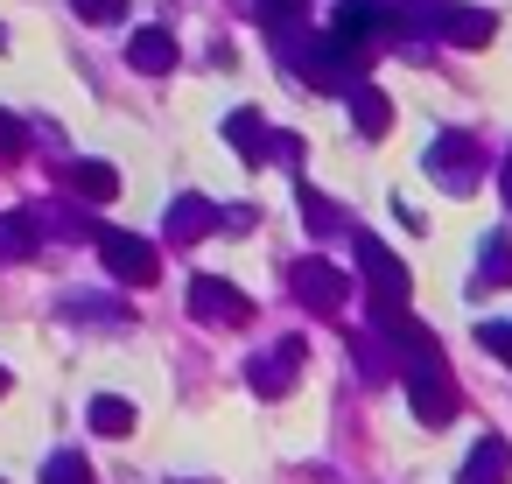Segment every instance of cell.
<instances>
[{
  "instance_id": "cell-1",
  "label": "cell",
  "mask_w": 512,
  "mask_h": 484,
  "mask_svg": "<svg viewBox=\"0 0 512 484\" xmlns=\"http://www.w3.org/2000/svg\"><path fill=\"white\" fill-rule=\"evenodd\" d=\"M386 22L400 29H421L435 43H463V50H484L498 15L491 8H470V0H386Z\"/></svg>"
},
{
  "instance_id": "cell-2",
  "label": "cell",
  "mask_w": 512,
  "mask_h": 484,
  "mask_svg": "<svg viewBox=\"0 0 512 484\" xmlns=\"http://www.w3.org/2000/svg\"><path fill=\"white\" fill-rule=\"evenodd\" d=\"M400 386H407V407H414L421 428H449V421H456V379L442 372V358L400 365Z\"/></svg>"
},
{
  "instance_id": "cell-3",
  "label": "cell",
  "mask_w": 512,
  "mask_h": 484,
  "mask_svg": "<svg viewBox=\"0 0 512 484\" xmlns=\"http://www.w3.org/2000/svg\"><path fill=\"white\" fill-rule=\"evenodd\" d=\"M99 260H106V274L120 288H155L162 281V253L148 239H134V232H99Z\"/></svg>"
},
{
  "instance_id": "cell-4",
  "label": "cell",
  "mask_w": 512,
  "mask_h": 484,
  "mask_svg": "<svg viewBox=\"0 0 512 484\" xmlns=\"http://www.w3.org/2000/svg\"><path fill=\"white\" fill-rule=\"evenodd\" d=\"M351 260H358V274L372 281V295H386V302H407V295H414L407 260H400L393 246H379L372 232H351Z\"/></svg>"
},
{
  "instance_id": "cell-5",
  "label": "cell",
  "mask_w": 512,
  "mask_h": 484,
  "mask_svg": "<svg viewBox=\"0 0 512 484\" xmlns=\"http://www.w3.org/2000/svg\"><path fill=\"white\" fill-rule=\"evenodd\" d=\"M190 316L211 323V330H239V323H253V295L232 288V281H218V274H197L190 281Z\"/></svg>"
},
{
  "instance_id": "cell-6",
  "label": "cell",
  "mask_w": 512,
  "mask_h": 484,
  "mask_svg": "<svg viewBox=\"0 0 512 484\" xmlns=\"http://www.w3.org/2000/svg\"><path fill=\"white\" fill-rule=\"evenodd\" d=\"M302 358H309V344H302V337H281V344H267L260 358H246V386H253L260 400H281V393L295 386Z\"/></svg>"
},
{
  "instance_id": "cell-7",
  "label": "cell",
  "mask_w": 512,
  "mask_h": 484,
  "mask_svg": "<svg viewBox=\"0 0 512 484\" xmlns=\"http://www.w3.org/2000/svg\"><path fill=\"white\" fill-rule=\"evenodd\" d=\"M288 288L316 309V316H344V274L323 260V253H309V260H295L288 267Z\"/></svg>"
},
{
  "instance_id": "cell-8",
  "label": "cell",
  "mask_w": 512,
  "mask_h": 484,
  "mask_svg": "<svg viewBox=\"0 0 512 484\" xmlns=\"http://www.w3.org/2000/svg\"><path fill=\"white\" fill-rule=\"evenodd\" d=\"M421 162H428V176H435L442 190H470V183H477V169H484V155H477V141H470V134H442Z\"/></svg>"
},
{
  "instance_id": "cell-9",
  "label": "cell",
  "mask_w": 512,
  "mask_h": 484,
  "mask_svg": "<svg viewBox=\"0 0 512 484\" xmlns=\"http://www.w3.org/2000/svg\"><path fill=\"white\" fill-rule=\"evenodd\" d=\"M162 232H169V246H197V239H211V232H218V211H211V197L183 190V197L162 211Z\"/></svg>"
},
{
  "instance_id": "cell-10",
  "label": "cell",
  "mask_w": 512,
  "mask_h": 484,
  "mask_svg": "<svg viewBox=\"0 0 512 484\" xmlns=\"http://www.w3.org/2000/svg\"><path fill=\"white\" fill-rule=\"evenodd\" d=\"M64 190H71L78 204H113V197H120V169H113V162H92V155H71V162H64Z\"/></svg>"
},
{
  "instance_id": "cell-11",
  "label": "cell",
  "mask_w": 512,
  "mask_h": 484,
  "mask_svg": "<svg viewBox=\"0 0 512 484\" xmlns=\"http://www.w3.org/2000/svg\"><path fill=\"white\" fill-rule=\"evenodd\" d=\"M344 106H351V127H358V141H379V134L393 127V99H386L372 78H358V85L344 92Z\"/></svg>"
},
{
  "instance_id": "cell-12",
  "label": "cell",
  "mask_w": 512,
  "mask_h": 484,
  "mask_svg": "<svg viewBox=\"0 0 512 484\" xmlns=\"http://www.w3.org/2000/svg\"><path fill=\"white\" fill-rule=\"evenodd\" d=\"M456 484H512V449L498 435H477L470 456H463V470H456Z\"/></svg>"
},
{
  "instance_id": "cell-13",
  "label": "cell",
  "mask_w": 512,
  "mask_h": 484,
  "mask_svg": "<svg viewBox=\"0 0 512 484\" xmlns=\"http://www.w3.org/2000/svg\"><path fill=\"white\" fill-rule=\"evenodd\" d=\"M127 64H134L141 78H169V71H176V36H169V29H134V36H127Z\"/></svg>"
},
{
  "instance_id": "cell-14",
  "label": "cell",
  "mask_w": 512,
  "mask_h": 484,
  "mask_svg": "<svg viewBox=\"0 0 512 484\" xmlns=\"http://www.w3.org/2000/svg\"><path fill=\"white\" fill-rule=\"evenodd\" d=\"M225 141H232V155H239V162H253V169H260V162H274V148H267V141H274V127H267L253 106H239V113L225 120Z\"/></svg>"
},
{
  "instance_id": "cell-15",
  "label": "cell",
  "mask_w": 512,
  "mask_h": 484,
  "mask_svg": "<svg viewBox=\"0 0 512 484\" xmlns=\"http://www.w3.org/2000/svg\"><path fill=\"white\" fill-rule=\"evenodd\" d=\"M477 253H484V260H477V274H470V295L512 288V246H505V232H491V239H484Z\"/></svg>"
},
{
  "instance_id": "cell-16",
  "label": "cell",
  "mask_w": 512,
  "mask_h": 484,
  "mask_svg": "<svg viewBox=\"0 0 512 484\" xmlns=\"http://www.w3.org/2000/svg\"><path fill=\"white\" fill-rule=\"evenodd\" d=\"M85 421H92V435H113V442H120V435H134L141 414H134V400H120V393H99V400L85 407Z\"/></svg>"
},
{
  "instance_id": "cell-17",
  "label": "cell",
  "mask_w": 512,
  "mask_h": 484,
  "mask_svg": "<svg viewBox=\"0 0 512 484\" xmlns=\"http://www.w3.org/2000/svg\"><path fill=\"white\" fill-rule=\"evenodd\" d=\"M295 197H302V225H309L316 239H330V232H344V211H337V204H330V197H323L316 183H302Z\"/></svg>"
},
{
  "instance_id": "cell-18",
  "label": "cell",
  "mask_w": 512,
  "mask_h": 484,
  "mask_svg": "<svg viewBox=\"0 0 512 484\" xmlns=\"http://www.w3.org/2000/svg\"><path fill=\"white\" fill-rule=\"evenodd\" d=\"M43 484H92V463H85L78 449H57V456L43 463Z\"/></svg>"
},
{
  "instance_id": "cell-19",
  "label": "cell",
  "mask_w": 512,
  "mask_h": 484,
  "mask_svg": "<svg viewBox=\"0 0 512 484\" xmlns=\"http://www.w3.org/2000/svg\"><path fill=\"white\" fill-rule=\"evenodd\" d=\"M22 155H29V120L0 113V162H22Z\"/></svg>"
},
{
  "instance_id": "cell-20",
  "label": "cell",
  "mask_w": 512,
  "mask_h": 484,
  "mask_svg": "<svg viewBox=\"0 0 512 484\" xmlns=\"http://www.w3.org/2000/svg\"><path fill=\"white\" fill-rule=\"evenodd\" d=\"M253 8H260V22L281 36V29H302V0H253Z\"/></svg>"
},
{
  "instance_id": "cell-21",
  "label": "cell",
  "mask_w": 512,
  "mask_h": 484,
  "mask_svg": "<svg viewBox=\"0 0 512 484\" xmlns=\"http://www.w3.org/2000/svg\"><path fill=\"white\" fill-rule=\"evenodd\" d=\"M71 316H78V323H127V309H106V302H92V295H78Z\"/></svg>"
},
{
  "instance_id": "cell-22",
  "label": "cell",
  "mask_w": 512,
  "mask_h": 484,
  "mask_svg": "<svg viewBox=\"0 0 512 484\" xmlns=\"http://www.w3.org/2000/svg\"><path fill=\"white\" fill-rule=\"evenodd\" d=\"M71 8H78L85 22H120V15H127V0H71Z\"/></svg>"
},
{
  "instance_id": "cell-23",
  "label": "cell",
  "mask_w": 512,
  "mask_h": 484,
  "mask_svg": "<svg viewBox=\"0 0 512 484\" xmlns=\"http://www.w3.org/2000/svg\"><path fill=\"white\" fill-rule=\"evenodd\" d=\"M477 344L498 351V358H512V323H477Z\"/></svg>"
},
{
  "instance_id": "cell-24",
  "label": "cell",
  "mask_w": 512,
  "mask_h": 484,
  "mask_svg": "<svg viewBox=\"0 0 512 484\" xmlns=\"http://www.w3.org/2000/svg\"><path fill=\"white\" fill-rule=\"evenodd\" d=\"M274 162H288V169H302V134H274Z\"/></svg>"
},
{
  "instance_id": "cell-25",
  "label": "cell",
  "mask_w": 512,
  "mask_h": 484,
  "mask_svg": "<svg viewBox=\"0 0 512 484\" xmlns=\"http://www.w3.org/2000/svg\"><path fill=\"white\" fill-rule=\"evenodd\" d=\"M498 197L512 204V148H505V162H498Z\"/></svg>"
},
{
  "instance_id": "cell-26",
  "label": "cell",
  "mask_w": 512,
  "mask_h": 484,
  "mask_svg": "<svg viewBox=\"0 0 512 484\" xmlns=\"http://www.w3.org/2000/svg\"><path fill=\"white\" fill-rule=\"evenodd\" d=\"M0 393H8V365H0Z\"/></svg>"
},
{
  "instance_id": "cell-27",
  "label": "cell",
  "mask_w": 512,
  "mask_h": 484,
  "mask_svg": "<svg viewBox=\"0 0 512 484\" xmlns=\"http://www.w3.org/2000/svg\"><path fill=\"white\" fill-rule=\"evenodd\" d=\"M0 50H8V29H0Z\"/></svg>"
},
{
  "instance_id": "cell-28",
  "label": "cell",
  "mask_w": 512,
  "mask_h": 484,
  "mask_svg": "<svg viewBox=\"0 0 512 484\" xmlns=\"http://www.w3.org/2000/svg\"><path fill=\"white\" fill-rule=\"evenodd\" d=\"M176 484H197V477H176Z\"/></svg>"
}]
</instances>
